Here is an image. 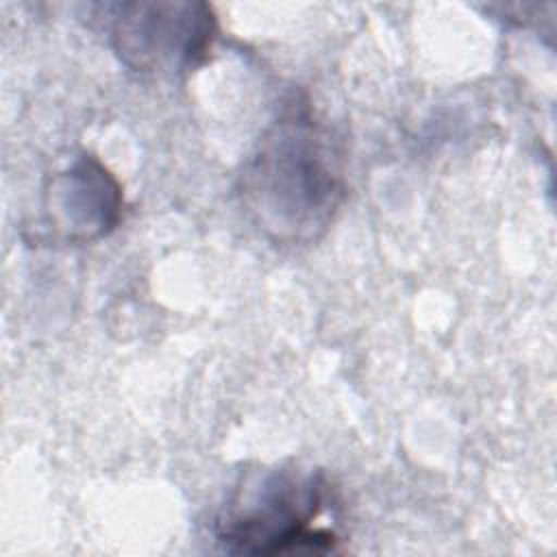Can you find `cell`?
Returning <instances> with one entry per match:
<instances>
[{"label": "cell", "instance_id": "obj_3", "mask_svg": "<svg viewBox=\"0 0 557 557\" xmlns=\"http://www.w3.org/2000/svg\"><path fill=\"white\" fill-rule=\"evenodd\" d=\"M215 20L207 4H128L113 28L117 54L141 72H178L196 65L211 46Z\"/></svg>", "mask_w": 557, "mask_h": 557}, {"label": "cell", "instance_id": "obj_1", "mask_svg": "<svg viewBox=\"0 0 557 557\" xmlns=\"http://www.w3.org/2000/svg\"><path fill=\"white\" fill-rule=\"evenodd\" d=\"M344 196L331 137L307 111H289L261 137L242 174V200L278 244L320 237Z\"/></svg>", "mask_w": 557, "mask_h": 557}, {"label": "cell", "instance_id": "obj_2", "mask_svg": "<svg viewBox=\"0 0 557 557\" xmlns=\"http://www.w3.org/2000/svg\"><path fill=\"white\" fill-rule=\"evenodd\" d=\"M322 511V481L294 470H270L237 492L218 518V542L228 553L276 555L333 548L335 535L309 524Z\"/></svg>", "mask_w": 557, "mask_h": 557}]
</instances>
